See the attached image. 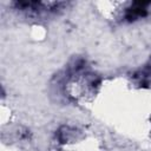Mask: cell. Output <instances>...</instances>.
I'll return each mask as SVG.
<instances>
[{"label": "cell", "instance_id": "6da1fadb", "mask_svg": "<svg viewBox=\"0 0 151 151\" xmlns=\"http://www.w3.org/2000/svg\"><path fill=\"white\" fill-rule=\"evenodd\" d=\"M150 5V2H133L125 12V19L127 21H133L137 20L139 18H143L147 14V6Z\"/></svg>", "mask_w": 151, "mask_h": 151}, {"label": "cell", "instance_id": "7a4b0ae2", "mask_svg": "<svg viewBox=\"0 0 151 151\" xmlns=\"http://www.w3.org/2000/svg\"><path fill=\"white\" fill-rule=\"evenodd\" d=\"M133 79L139 86L149 87L151 85V65H146L133 74Z\"/></svg>", "mask_w": 151, "mask_h": 151}, {"label": "cell", "instance_id": "3957f363", "mask_svg": "<svg viewBox=\"0 0 151 151\" xmlns=\"http://www.w3.org/2000/svg\"><path fill=\"white\" fill-rule=\"evenodd\" d=\"M57 134H58V139L60 140V143H67L76 136V130L71 129L70 126H63L59 129Z\"/></svg>", "mask_w": 151, "mask_h": 151}]
</instances>
